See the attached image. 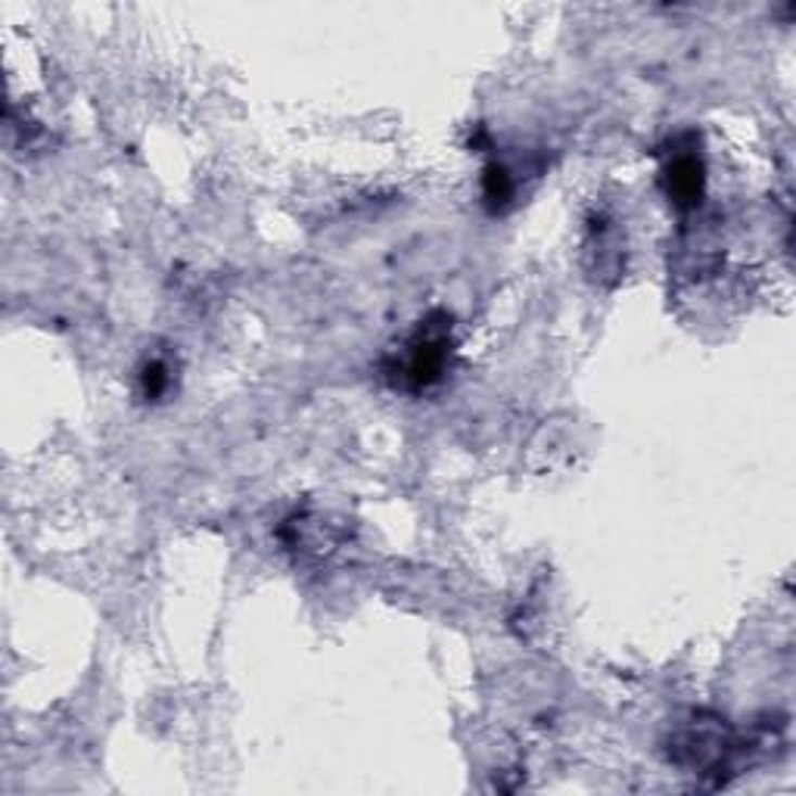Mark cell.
I'll return each instance as SVG.
<instances>
[{"mask_svg": "<svg viewBox=\"0 0 796 796\" xmlns=\"http://www.w3.org/2000/svg\"><path fill=\"white\" fill-rule=\"evenodd\" d=\"M482 193H485V203L492 205L495 212L510 203V197H514V181H510V175H507V168H504V165L492 162V165L485 168Z\"/></svg>", "mask_w": 796, "mask_h": 796, "instance_id": "3957f363", "label": "cell"}, {"mask_svg": "<svg viewBox=\"0 0 796 796\" xmlns=\"http://www.w3.org/2000/svg\"><path fill=\"white\" fill-rule=\"evenodd\" d=\"M168 383H172V377H168V367L162 365V362H150V365L143 367V374H140V387H143L147 399L165 395Z\"/></svg>", "mask_w": 796, "mask_h": 796, "instance_id": "277c9868", "label": "cell"}, {"mask_svg": "<svg viewBox=\"0 0 796 796\" xmlns=\"http://www.w3.org/2000/svg\"><path fill=\"white\" fill-rule=\"evenodd\" d=\"M666 193H669V203L675 209H694L700 205L706 187V168L704 160L697 153H675L669 165H666Z\"/></svg>", "mask_w": 796, "mask_h": 796, "instance_id": "7a4b0ae2", "label": "cell"}, {"mask_svg": "<svg viewBox=\"0 0 796 796\" xmlns=\"http://www.w3.org/2000/svg\"><path fill=\"white\" fill-rule=\"evenodd\" d=\"M448 358H452V320L445 315H430L417 324V330L402 342V349L389 352V383L405 392H424L445 377Z\"/></svg>", "mask_w": 796, "mask_h": 796, "instance_id": "6da1fadb", "label": "cell"}]
</instances>
